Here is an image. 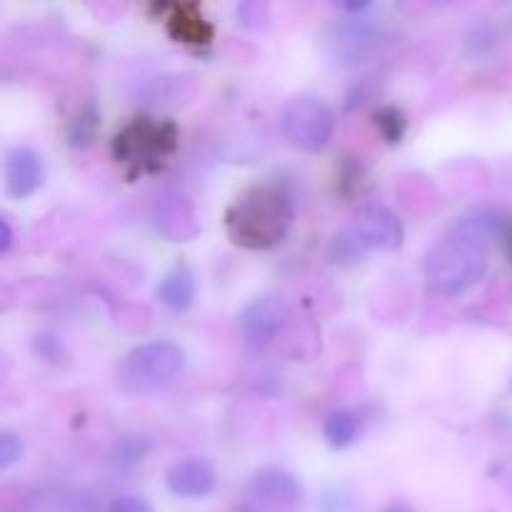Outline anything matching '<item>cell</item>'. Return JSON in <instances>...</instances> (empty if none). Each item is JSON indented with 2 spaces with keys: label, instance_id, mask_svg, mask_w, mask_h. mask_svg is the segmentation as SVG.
<instances>
[{
  "label": "cell",
  "instance_id": "cell-1",
  "mask_svg": "<svg viewBox=\"0 0 512 512\" xmlns=\"http://www.w3.org/2000/svg\"><path fill=\"white\" fill-rule=\"evenodd\" d=\"M223 223L238 248L273 250L288 238L295 223L293 195L283 185L258 183L228 205Z\"/></svg>",
  "mask_w": 512,
  "mask_h": 512
},
{
  "label": "cell",
  "instance_id": "cell-2",
  "mask_svg": "<svg viewBox=\"0 0 512 512\" xmlns=\"http://www.w3.org/2000/svg\"><path fill=\"white\" fill-rule=\"evenodd\" d=\"M180 130L170 118H153V115H135L118 133L113 135L115 163L123 168L125 178L138 180L145 175L163 173L178 153Z\"/></svg>",
  "mask_w": 512,
  "mask_h": 512
},
{
  "label": "cell",
  "instance_id": "cell-3",
  "mask_svg": "<svg viewBox=\"0 0 512 512\" xmlns=\"http://www.w3.org/2000/svg\"><path fill=\"white\" fill-rule=\"evenodd\" d=\"M488 268V250L453 230L435 240L423 258L425 283L443 298H458L473 290L488 275Z\"/></svg>",
  "mask_w": 512,
  "mask_h": 512
},
{
  "label": "cell",
  "instance_id": "cell-4",
  "mask_svg": "<svg viewBox=\"0 0 512 512\" xmlns=\"http://www.w3.org/2000/svg\"><path fill=\"white\" fill-rule=\"evenodd\" d=\"M185 365V353L170 340H150L123 355L118 365V388L128 395H153L168 388Z\"/></svg>",
  "mask_w": 512,
  "mask_h": 512
},
{
  "label": "cell",
  "instance_id": "cell-5",
  "mask_svg": "<svg viewBox=\"0 0 512 512\" xmlns=\"http://www.w3.org/2000/svg\"><path fill=\"white\" fill-rule=\"evenodd\" d=\"M280 128L293 148L320 153L335 135V113L320 95L300 93L283 105Z\"/></svg>",
  "mask_w": 512,
  "mask_h": 512
},
{
  "label": "cell",
  "instance_id": "cell-6",
  "mask_svg": "<svg viewBox=\"0 0 512 512\" xmlns=\"http://www.w3.org/2000/svg\"><path fill=\"white\" fill-rule=\"evenodd\" d=\"M385 33L365 18H348L335 23L320 35V48L325 58L338 68H363L380 58L385 50Z\"/></svg>",
  "mask_w": 512,
  "mask_h": 512
},
{
  "label": "cell",
  "instance_id": "cell-7",
  "mask_svg": "<svg viewBox=\"0 0 512 512\" xmlns=\"http://www.w3.org/2000/svg\"><path fill=\"white\" fill-rule=\"evenodd\" d=\"M245 503L255 512H298L303 505V485L285 468L265 465L248 480Z\"/></svg>",
  "mask_w": 512,
  "mask_h": 512
},
{
  "label": "cell",
  "instance_id": "cell-8",
  "mask_svg": "<svg viewBox=\"0 0 512 512\" xmlns=\"http://www.w3.org/2000/svg\"><path fill=\"white\" fill-rule=\"evenodd\" d=\"M290 318L288 303L280 295H258L240 313V333L255 353L273 348Z\"/></svg>",
  "mask_w": 512,
  "mask_h": 512
},
{
  "label": "cell",
  "instance_id": "cell-9",
  "mask_svg": "<svg viewBox=\"0 0 512 512\" xmlns=\"http://www.w3.org/2000/svg\"><path fill=\"white\" fill-rule=\"evenodd\" d=\"M350 230L360 238V243L373 253V250H398L405 240V225L393 208L383 203L360 205L353 215Z\"/></svg>",
  "mask_w": 512,
  "mask_h": 512
},
{
  "label": "cell",
  "instance_id": "cell-10",
  "mask_svg": "<svg viewBox=\"0 0 512 512\" xmlns=\"http://www.w3.org/2000/svg\"><path fill=\"white\" fill-rule=\"evenodd\" d=\"M5 193L15 200H25L38 193L45 183L43 158L28 145H15L5 153L3 163Z\"/></svg>",
  "mask_w": 512,
  "mask_h": 512
},
{
  "label": "cell",
  "instance_id": "cell-11",
  "mask_svg": "<svg viewBox=\"0 0 512 512\" xmlns=\"http://www.w3.org/2000/svg\"><path fill=\"white\" fill-rule=\"evenodd\" d=\"M160 13H163L165 30H168L170 38L180 45H188V48H208L215 38V28L205 13L200 10V5L195 3H170V5H158Z\"/></svg>",
  "mask_w": 512,
  "mask_h": 512
},
{
  "label": "cell",
  "instance_id": "cell-12",
  "mask_svg": "<svg viewBox=\"0 0 512 512\" xmlns=\"http://www.w3.org/2000/svg\"><path fill=\"white\" fill-rule=\"evenodd\" d=\"M218 475L208 458H183L165 473V488L180 500H203L215 490Z\"/></svg>",
  "mask_w": 512,
  "mask_h": 512
},
{
  "label": "cell",
  "instance_id": "cell-13",
  "mask_svg": "<svg viewBox=\"0 0 512 512\" xmlns=\"http://www.w3.org/2000/svg\"><path fill=\"white\" fill-rule=\"evenodd\" d=\"M155 228L173 243H185V240L195 238L200 230L198 215H195L193 205L188 198L178 193H170L158 198L155 203Z\"/></svg>",
  "mask_w": 512,
  "mask_h": 512
},
{
  "label": "cell",
  "instance_id": "cell-14",
  "mask_svg": "<svg viewBox=\"0 0 512 512\" xmlns=\"http://www.w3.org/2000/svg\"><path fill=\"white\" fill-rule=\"evenodd\" d=\"M155 298L170 313H185L195 300V275L190 265L175 263L155 285Z\"/></svg>",
  "mask_w": 512,
  "mask_h": 512
},
{
  "label": "cell",
  "instance_id": "cell-15",
  "mask_svg": "<svg viewBox=\"0 0 512 512\" xmlns=\"http://www.w3.org/2000/svg\"><path fill=\"white\" fill-rule=\"evenodd\" d=\"M448 230L473 240V243L483 245L485 250H490V245H493L498 238L508 235L505 233V218L498 213V210H490V208H478L460 215Z\"/></svg>",
  "mask_w": 512,
  "mask_h": 512
},
{
  "label": "cell",
  "instance_id": "cell-16",
  "mask_svg": "<svg viewBox=\"0 0 512 512\" xmlns=\"http://www.w3.org/2000/svg\"><path fill=\"white\" fill-rule=\"evenodd\" d=\"M35 505L40 512H100L95 495L78 485H48L38 493Z\"/></svg>",
  "mask_w": 512,
  "mask_h": 512
},
{
  "label": "cell",
  "instance_id": "cell-17",
  "mask_svg": "<svg viewBox=\"0 0 512 512\" xmlns=\"http://www.w3.org/2000/svg\"><path fill=\"white\" fill-rule=\"evenodd\" d=\"M360 428H363V420H360V415L355 410H333L323 420V435L330 448L335 450L350 448L358 440Z\"/></svg>",
  "mask_w": 512,
  "mask_h": 512
},
{
  "label": "cell",
  "instance_id": "cell-18",
  "mask_svg": "<svg viewBox=\"0 0 512 512\" xmlns=\"http://www.w3.org/2000/svg\"><path fill=\"white\" fill-rule=\"evenodd\" d=\"M148 455H150V440L145 438V435L125 433L120 435V438H115L113 450H110V463L120 470H130L143 465Z\"/></svg>",
  "mask_w": 512,
  "mask_h": 512
},
{
  "label": "cell",
  "instance_id": "cell-19",
  "mask_svg": "<svg viewBox=\"0 0 512 512\" xmlns=\"http://www.w3.org/2000/svg\"><path fill=\"white\" fill-rule=\"evenodd\" d=\"M373 125L388 145L403 143L405 130H408V120H405V113L398 105H380V108H375Z\"/></svg>",
  "mask_w": 512,
  "mask_h": 512
},
{
  "label": "cell",
  "instance_id": "cell-20",
  "mask_svg": "<svg viewBox=\"0 0 512 512\" xmlns=\"http://www.w3.org/2000/svg\"><path fill=\"white\" fill-rule=\"evenodd\" d=\"M368 253L370 250L360 243V238L350 230V225L345 230H340L333 238V245H330V258H333V263L345 265V268L363 263L368 258Z\"/></svg>",
  "mask_w": 512,
  "mask_h": 512
},
{
  "label": "cell",
  "instance_id": "cell-21",
  "mask_svg": "<svg viewBox=\"0 0 512 512\" xmlns=\"http://www.w3.org/2000/svg\"><path fill=\"white\" fill-rule=\"evenodd\" d=\"M98 125H100V115L95 110L93 103L83 105L80 113L70 120L68 125V140L73 148H85V145L93 143L95 133H98Z\"/></svg>",
  "mask_w": 512,
  "mask_h": 512
},
{
  "label": "cell",
  "instance_id": "cell-22",
  "mask_svg": "<svg viewBox=\"0 0 512 512\" xmlns=\"http://www.w3.org/2000/svg\"><path fill=\"white\" fill-rule=\"evenodd\" d=\"M498 40H500V33L495 25H475L473 33L468 35V50L475 55V58H483V55L493 53L495 48H498Z\"/></svg>",
  "mask_w": 512,
  "mask_h": 512
},
{
  "label": "cell",
  "instance_id": "cell-23",
  "mask_svg": "<svg viewBox=\"0 0 512 512\" xmlns=\"http://www.w3.org/2000/svg\"><path fill=\"white\" fill-rule=\"evenodd\" d=\"M23 453V440L15 433H10V430H3L0 433V470H10L13 465H18L23 460Z\"/></svg>",
  "mask_w": 512,
  "mask_h": 512
},
{
  "label": "cell",
  "instance_id": "cell-24",
  "mask_svg": "<svg viewBox=\"0 0 512 512\" xmlns=\"http://www.w3.org/2000/svg\"><path fill=\"white\" fill-rule=\"evenodd\" d=\"M33 353L40 360H48V363H58L63 358V343H60L58 335L53 333H38L33 340Z\"/></svg>",
  "mask_w": 512,
  "mask_h": 512
},
{
  "label": "cell",
  "instance_id": "cell-25",
  "mask_svg": "<svg viewBox=\"0 0 512 512\" xmlns=\"http://www.w3.org/2000/svg\"><path fill=\"white\" fill-rule=\"evenodd\" d=\"M108 512H153L148 500L138 498V495H120L110 503Z\"/></svg>",
  "mask_w": 512,
  "mask_h": 512
},
{
  "label": "cell",
  "instance_id": "cell-26",
  "mask_svg": "<svg viewBox=\"0 0 512 512\" xmlns=\"http://www.w3.org/2000/svg\"><path fill=\"white\" fill-rule=\"evenodd\" d=\"M13 248V228H10V220L0 218V255H8Z\"/></svg>",
  "mask_w": 512,
  "mask_h": 512
},
{
  "label": "cell",
  "instance_id": "cell-27",
  "mask_svg": "<svg viewBox=\"0 0 512 512\" xmlns=\"http://www.w3.org/2000/svg\"><path fill=\"white\" fill-rule=\"evenodd\" d=\"M505 245H508V258L512 263V228L508 230V235H505Z\"/></svg>",
  "mask_w": 512,
  "mask_h": 512
},
{
  "label": "cell",
  "instance_id": "cell-28",
  "mask_svg": "<svg viewBox=\"0 0 512 512\" xmlns=\"http://www.w3.org/2000/svg\"><path fill=\"white\" fill-rule=\"evenodd\" d=\"M385 512H413V510L405 508V505H400V503H395V505H390V508L385 510Z\"/></svg>",
  "mask_w": 512,
  "mask_h": 512
},
{
  "label": "cell",
  "instance_id": "cell-29",
  "mask_svg": "<svg viewBox=\"0 0 512 512\" xmlns=\"http://www.w3.org/2000/svg\"><path fill=\"white\" fill-rule=\"evenodd\" d=\"M508 488H510V495H512V475H510V485H508Z\"/></svg>",
  "mask_w": 512,
  "mask_h": 512
},
{
  "label": "cell",
  "instance_id": "cell-30",
  "mask_svg": "<svg viewBox=\"0 0 512 512\" xmlns=\"http://www.w3.org/2000/svg\"><path fill=\"white\" fill-rule=\"evenodd\" d=\"M510 388H512V380H510Z\"/></svg>",
  "mask_w": 512,
  "mask_h": 512
}]
</instances>
